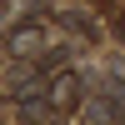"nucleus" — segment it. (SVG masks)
Wrapping results in <instances>:
<instances>
[{
	"instance_id": "obj_1",
	"label": "nucleus",
	"mask_w": 125,
	"mask_h": 125,
	"mask_svg": "<svg viewBox=\"0 0 125 125\" xmlns=\"http://www.w3.org/2000/svg\"><path fill=\"white\" fill-rule=\"evenodd\" d=\"M5 90H10L15 100L50 95V75H45V65H40V60H15V65H10V75H5Z\"/></svg>"
},
{
	"instance_id": "obj_4",
	"label": "nucleus",
	"mask_w": 125,
	"mask_h": 125,
	"mask_svg": "<svg viewBox=\"0 0 125 125\" xmlns=\"http://www.w3.org/2000/svg\"><path fill=\"white\" fill-rule=\"evenodd\" d=\"M60 110L50 105V95H30V100H20V120L25 125H50Z\"/></svg>"
},
{
	"instance_id": "obj_2",
	"label": "nucleus",
	"mask_w": 125,
	"mask_h": 125,
	"mask_svg": "<svg viewBox=\"0 0 125 125\" xmlns=\"http://www.w3.org/2000/svg\"><path fill=\"white\" fill-rule=\"evenodd\" d=\"M40 50H45V30L40 25H15L5 35V55L10 60H40Z\"/></svg>"
},
{
	"instance_id": "obj_3",
	"label": "nucleus",
	"mask_w": 125,
	"mask_h": 125,
	"mask_svg": "<svg viewBox=\"0 0 125 125\" xmlns=\"http://www.w3.org/2000/svg\"><path fill=\"white\" fill-rule=\"evenodd\" d=\"M80 90H85V85H80V75H75V70H60V75L50 80V105H55L60 115H65V110H75Z\"/></svg>"
}]
</instances>
